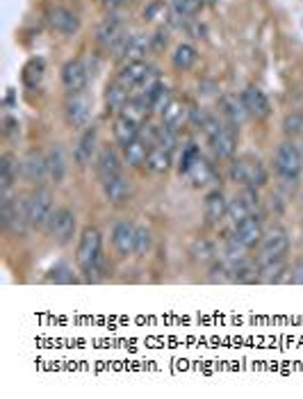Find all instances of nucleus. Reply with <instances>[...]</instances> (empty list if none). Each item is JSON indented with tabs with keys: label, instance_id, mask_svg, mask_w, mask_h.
<instances>
[{
	"label": "nucleus",
	"instance_id": "nucleus-1",
	"mask_svg": "<svg viewBox=\"0 0 303 399\" xmlns=\"http://www.w3.org/2000/svg\"><path fill=\"white\" fill-rule=\"evenodd\" d=\"M76 265L85 281L98 283L105 276V258H103V235L98 228L87 226L78 239Z\"/></svg>",
	"mask_w": 303,
	"mask_h": 399
},
{
	"label": "nucleus",
	"instance_id": "nucleus-2",
	"mask_svg": "<svg viewBox=\"0 0 303 399\" xmlns=\"http://www.w3.org/2000/svg\"><path fill=\"white\" fill-rule=\"evenodd\" d=\"M128 39H130V32L125 28V16L121 10H112L98 23V28H96V44L110 53H114L116 58L123 53Z\"/></svg>",
	"mask_w": 303,
	"mask_h": 399
},
{
	"label": "nucleus",
	"instance_id": "nucleus-3",
	"mask_svg": "<svg viewBox=\"0 0 303 399\" xmlns=\"http://www.w3.org/2000/svg\"><path fill=\"white\" fill-rule=\"evenodd\" d=\"M274 173L287 185H297L303 171V148L294 139H285L278 144L274 153Z\"/></svg>",
	"mask_w": 303,
	"mask_h": 399
},
{
	"label": "nucleus",
	"instance_id": "nucleus-4",
	"mask_svg": "<svg viewBox=\"0 0 303 399\" xmlns=\"http://www.w3.org/2000/svg\"><path fill=\"white\" fill-rule=\"evenodd\" d=\"M0 226L16 237L28 235V230L32 226H30V217H28L26 198H19L12 194H0Z\"/></svg>",
	"mask_w": 303,
	"mask_h": 399
},
{
	"label": "nucleus",
	"instance_id": "nucleus-5",
	"mask_svg": "<svg viewBox=\"0 0 303 399\" xmlns=\"http://www.w3.org/2000/svg\"><path fill=\"white\" fill-rule=\"evenodd\" d=\"M228 176L230 180L239 187H265L269 180V171L267 167L260 162L258 158L251 155H242L230 162L228 167Z\"/></svg>",
	"mask_w": 303,
	"mask_h": 399
},
{
	"label": "nucleus",
	"instance_id": "nucleus-6",
	"mask_svg": "<svg viewBox=\"0 0 303 399\" xmlns=\"http://www.w3.org/2000/svg\"><path fill=\"white\" fill-rule=\"evenodd\" d=\"M26 205H28V217H30V226L32 228H46L48 221L55 214V198L53 192L39 185L37 189H32L30 194L26 196Z\"/></svg>",
	"mask_w": 303,
	"mask_h": 399
},
{
	"label": "nucleus",
	"instance_id": "nucleus-7",
	"mask_svg": "<svg viewBox=\"0 0 303 399\" xmlns=\"http://www.w3.org/2000/svg\"><path fill=\"white\" fill-rule=\"evenodd\" d=\"M76 226H78L76 212L71 210V207L62 205V207H58V210H55V214L51 217V221H48L46 233H48V237H51L55 244L67 246L71 239L76 237Z\"/></svg>",
	"mask_w": 303,
	"mask_h": 399
},
{
	"label": "nucleus",
	"instance_id": "nucleus-8",
	"mask_svg": "<svg viewBox=\"0 0 303 399\" xmlns=\"http://www.w3.org/2000/svg\"><path fill=\"white\" fill-rule=\"evenodd\" d=\"M92 114H94V108H92V99L83 94H69L67 103H64V119L71 128H80L85 130L87 126H92Z\"/></svg>",
	"mask_w": 303,
	"mask_h": 399
},
{
	"label": "nucleus",
	"instance_id": "nucleus-9",
	"mask_svg": "<svg viewBox=\"0 0 303 399\" xmlns=\"http://www.w3.org/2000/svg\"><path fill=\"white\" fill-rule=\"evenodd\" d=\"M258 249H260L258 262L285 258L287 251H290V233H287L283 226L269 228V230H265V235H262V242Z\"/></svg>",
	"mask_w": 303,
	"mask_h": 399
},
{
	"label": "nucleus",
	"instance_id": "nucleus-10",
	"mask_svg": "<svg viewBox=\"0 0 303 399\" xmlns=\"http://www.w3.org/2000/svg\"><path fill=\"white\" fill-rule=\"evenodd\" d=\"M21 178L30 182V185H42L46 178H51L48 173V158L42 151L32 148L21 158Z\"/></svg>",
	"mask_w": 303,
	"mask_h": 399
},
{
	"label": "nucleus",
	"instance_id": "nucleus-11",
	"mask_svg": "<svg viewBox=\"0 0 303 399\" xmlns=\"http://www.w3.org/2000/svg\"><path fill=\"white\" fill-rule=\"evenodd\" d=\"M46 23L51 26L53 32H58L62 37H73L80 32V19L69 7L64 5H51L46 12Z\"/></svg>",
	"mask_w": 303,
	"mask_h": 399
},
{
	"label": "nucleus",
	"instance_id": "nucleus-12",
	"mask_svg": "<svg viewBox=\"0 0 303 399\" xmlns=\"http://www.w3.org/2000/svg\"><path fill=\"white\" fill-rule=\"evenodd\" d=\"M62 87L67 94H83L89 85V69L83 60H69L62 67Z\"/></svg>",
	"mask_w": 303,
	"mask_h": 399
},
{
	"label": "nucleus",
	"instance_id": "nucleus-13",
	"mask_svg": "<svg viewBox=\"0 0 303 399\" xmlns=\"http://www.w3.org/2000/svg\"><path fill=\"white\" fill-rule=\"evenodd\" d=\"M96 151H98V128L94 124L87 126L83 135H80L78 144L73 146V162L80 169H85V167L92 164V160L96 158Z\"/></svg>",
	"mask_w": 303,
	"mask_h": 399
},
{
	"label": "nucleus",
	"instance_id": "nucleus-14",
	"mask_svg": "<svg viewBox=\"0 0 303 399\" xmlns=\"http://www.w3.org/2000/svg\"><path fill=\"white\" fill-rule=\"evenodd\" d=\"M121 167H123V160L119 158L116 151L110 148V146L98 148V153H96V158H94V171H96V178L101 180V185L105 180L114 178V176L123 173Z\"/></svg>",
	"mask_w": 303,
	"mask_h": 399
},
{
	"label": "nucleus",
	"instance_id": "nucleus-15",
	"mask_svg": "<svg viewBox=\"0 0 303 399\" xmlns=\"http://www.w3.org/2000/svg\"><path fill=\"white\" fill-rule=\"evenodd\" d=\"M135 237H137V226L128 219H119L114 226H112V244H114L116 253L121 258L135 253Z\"/></svg>",
	"mask_w": 303,
	"mask_h": 399
},
{
	"label": "nucleus",
	"instance_id": "nucleus-16",
	"mask_svg": "<svg viewBox=\"0 0 303 399\" xmlns=\"http://www.w3.org/2000/svg\"><path fill=\"white\" fill-rule=\"evenodd\" d=\"M235 230V239L239 244H244L246 249H255V246H260L262 242V235H265V228H262V219L258 212H253L251 217H246L239 226L233 228Z\"/></svg>",
	"mask_w": 303,
	"mask_h": 399
},
{
	"label": "nucleus",
	"instance_id": "nucleus-17",
	"mask_svg": "<svg viewBox=\"0 0 303 399\" xmlns=\"http://www.w3.org/2000/svg\"><path fill=\"white\" fill-rule=\"evenodd\" d=\"M239 96H242V103H244L246 112H249V117H253V119H267L271 114L269 96L262 92L260 87L249 85Z\"/></svg>",
	"mask_w": 303,
	"mask_h": 399
},
{
	"label": "nucleus",
	"instance_id": "nucleus-18",
	"mask_svg": "<svg viewBox=\"0 0 303 399\" xmlns=\"http://www.w3.org/2000/svg\"><path fill=\"white\" fill-rule=\"evenodd\" d=\"M207 142H210L214 155H217L219 160H230V158L235 155V151H237L235 126H230V124L223 121V126L217 130V135H214V137H210Z\"/></svg>",
	"mask_w": 303,
	"mask_h": 399
},
{
	"label": "nucleus",
	"instance_id": "nucleus-19",
	"mask_svg": "<svg viewBox=\"0 0 303 399\" xmlns=\"http://www.w3.org/2000/svg\"><path fill=\"white\" fill-rule=\"evenodd\" d=\"M219 114L226 124L230 126H242L246 121V117H249V112H246L244 103H242V96H233V94H223L219 99Z\"/></svg>",
	"mask_w": 303,
	"mask_h": 399
},
{
	"label": "nucleus",
	"instance_id": "nucleus-20",
	"mask_svg": "<svg viewBox=\"0 0 303 399\" xmlns=\"http://www.w3.org/2000/svg\"><path fill=\"white\" fill-rule=\"evenodd\" d=\"M130 194H132V180L123 173H119V176H114V178L103 182V196H105V201L112 205L128 201Z\"/></svg>",
	"mask_w": 303,
	"mask_h": 399
},
{
	"label": "nucleus",
	"instance_id": "nucleus-21",
	"mask_svg": "<svg viewBox=\"0 0 303 399\" xmlns=\"http://www.w3.org/2000/svg\"><path fill=\"white\" fill-rule=\"evenodd\" d=\"M203 212H205V219L207 223L217 226L219 221L226 219V212H228V198L223 194L221 189H212L205 194V201H203Z\"/></svg>",
	"mask_w": 303,
	"mask_h": 399
},
{
	"label": "nucleus",
	"instance_id": "nucleus-22",
	"mask_svg": "<svg viewBox=\"0 0 303 399\" xmlns=\"http://www.w3.org/2000/svg\"><path fill=\"white\" fill-rule=\"evenodd\" d=\"M48 173H51V180L55 185H60V182L67 178L69 173V155H67V148L62 146V144H53L51 148H48Z\"/></svg>",
	"mask_w": 303,
	"mask_h": 399
},
{
	"label": "nucleus",
	"instance_id": "nucleus-23",
	"mask_svg": "<svg viewBox=\"0 0 303 399\" xmlns=\"http://www.w3.org/2000/svg\"><path fill=\"white\" fill-rule=\"evenodd\" d=\"M21 176V160L14 153L0 155V194H12L14 182Z\"/></svg>",
	"mask_w": 303,
	"mask_h": 399
},
{
	"label": "nucleus",
	"instance_id": "nucleus-24",
	"mask_svg": "<svg viewBox=\"0 0 303 399\" xmlns=\"http://www.w3.org/2000/svg\"><path fill=\"white\" fill-rule=\"evenodd\" d=\"M153 69V67H148L146 60H139V62H125L121 64V69H119V74H116V80L121 83L123 87H128L132 94V90L137 87L144 78L148 76V71Z\"/></svg>",
	"mask_w": 303,
	"mask_h": 399
},
{
	"label": "nucleus",
	"instance_id": "nucleus-25",
	"mask_svg": "<svg viewBox=\"0 0 303 399\" xmlns=\"http://www.w3.org/2000/svg\"><path fill=\"white\" fill-rule=\"evenodd\" d=\"M260 267V281L258 283H290V265L285 258L258 262Z\"/></svg>",
	"mask_w": 303,
	"mask_h": 399
},
{
	"label": "nucleus",
	"instance_id": "nucleus-26",
	"mask_svg": "<svg viewBox=\"0 0 303 399\" xmlns=\"http://www.w3.org/2000/svg\"><path fill=\"white\" fill-rule=\"evenodd\" d=\"M150 51H153V46H150V35L139 32V35H130L123 53L119 55V60H121L123 64L125 62H139V60H146V55Z\"/></svg>",
	"mask_w": 303,
	"mask_h": 399
},
{
	"label": "nucleus",
	"instance_id": "nucleus-27",
	"mask_svg": "<svg viewBox=\"0 0 303 399\" xmlns=\"http://www.w3.org/2000/svg\"><path fill=\"white\" fill-rule=\"evenodd\" d=\"M185 176L194 187H205V185H210V182H214V178H217V171H214V167L207 162L203 155H198L196 162L189 167V171Z\"/></svg>",
	"mask_w": 303,
	"mask_h": 399
},
{
	"label": "nucleus",
	"instance_id": "nucleus-28",
	"mask_svg": "<svg viewBox=\"0 0 303 399\" xmlns=\"http://www.w3.org/2000/svg\"><path fill=\"white\" fill-rule=\"evenodd\" d=\"M144 167H146L150 173H166L173 167V151H166L162 146H150Z\"/></svg>",
	"mask_w": 303,
	"mask_h": 399
},
{
	"label": "nucleus",
	"instance_id": "nucleus-29",
	"mask_svg": "<svg viewBox=\"0 0 303 399\" xmlns=\"http://www.w3.org/2000/svg\"><path fill=\"white\" fill-rule=\"evenodd\" d=\"M148 151H150V146L141 139V135H139L135 142L125 144V146H123V162L128 167H132V169H139V167L146 164Z\"/></svg>",
	"mask_w": 303,
	"mask_h": 399
},
{
	"label": "nucleus",
	"instance_id": "nucleus-30",
	"mask_svg": "<svg viewBox=\"0 0 303 399\" xmlns=\"http://www.w3.org/2000/svg\"><path fill=\"white\" fill-rule=\"evenodd\" d=\"M112 133H114V139L121 144V146H125V144L135 142L141 135V126H137L135 121H130V119H125L119 114L114 119V124H112Z\"/></svg>",
	"mask_w": 303,
	"mask_h": 399
},
{
	"label": "nucleus",
	"instance_id": "nucleus-31",
	"mask_svg": "<svg viewBox=\"0 0 303 399\" xmlns=\"http://www.w3.org/2000/svg\"><path fill=\"white\" fill-rule=\"evenodd\" d=\"M198 62V51L191 44L182 42L173 48V55H171V64L175 71H191L194 64Z\"/></svg>",
	"mask_w": 303,
	"mask_h": 399
},
{
	"label": "nucleus",
	"instance_id": "nucleus-32",
	"mask_svg": "<svg viewBox=\"0 0 303 399\" xmlns=\"http://www.w3.org/2000/svg\"><path fill=\"white\" fill-rule=\"evenodd\" d=\"M130 90L128 87H123L119 80H112V83L105 87V105L110 112H121L123 105L128 101H130Z\"/></svg>",
	"mask_w": 303,
	"mask_h": 399
},
{
	"label": "nucleus",
	"instance_id": "nucleus-33",
	"mask_svg": "<svg viewBox=\"0 0 303 399\" xmlns=\"http://www.w3.org/2000/svg\"><path fill=\"white\" fill-rule=\"evenodd\" d=\"M159 119H162V124H164L166 128H171V130L178 133L180 128L189 121V110H187L185 105H182L180 101H175V99H173V101H171V105L162 112V117H159Z\"/></svg>",
	"mask_w": 303,
	"mask_h": 399
},
{
	"label": "nucleus",
	"instance_id": "nucleus-34",
	"mask_svg": "<svg viewBox=\"0 0 303 399\" xmlns=\"http://www.w3.org/2000/svg\"><path fill=\"white\" fill-rule=\"evenodd\" d=\"M171 19V5L166 0H150V3L144 7V21L155 23V26H164Z\"/></svg>",
	"mask_w": 303,
	"mask_h": 399
},
{
	"label": "nucleus",
	"instance_id": "nucleus-35",
	"mask_svg": "<svg viewBox=\"0 0 303 399\" xmlns=\"http://www.w3.org/2000/svg\"><path fill=\"white\" fill-rule=\"evenodd\" d=\"M253 214V210H251V205L244 201L242 196H235V198H230L228 201V212H226V219L230 221V226H239L246 217H251Z\"/></svg>",
	"mask_w": 303,
	"mask_h": 399
},
{
	"label": "nucleus",
	"instance_id": "nucleus-36",
	"mask_svg": "<svg viewBox=\"0 0 303 399\" xmlns=\"http://www.w3.org/2000/svg\"><path fill=\"white\" fill-rule=\"evenodd\" d=\"M148 112H150V108L146 105V103L139 101V99H132V96H130V101L125 103L123 110L119 112V114L130 119V121H135L137 126H144V121L148 119Z\"/></svg>",
	"mask_w": 303,
	"mask_h": 399
},
{
	"label": "nucleus",
	"instance_id": "nucleus-37",
	"mask_svg": "<svg viewBox=\"0 0 303 399\" xmlns=\"http://www.w3.org/2000/svg\"><path fill=\"white\" fill-rule=\"evenodd\" d=\"M260 281V267L258 262H251L249 258H246L244 262H239L237 267H233V283H255Z\"/></svg>",
	"mask_w": 303,
	"mask_h": 399
},
{
	"label": "nucleus",
	"instance_id": "nucleus-38",
	"mask_svg": "<svg viewBox=\"0 0 303 399\" xmlns=\"http://www.w3.org/2000/svg\"><path fill=\"white\" fill-rule=\"evenodd\" d=\"M189 253L196 262H212L214 255H217V251H214V242L207 237H196L189 246Z\"/></svg>",
	"mask_w": 303,
	"mask_h": 399
},
{
	"label": "nucleus",
	"instance_id": "nucleus-39",
	"mask_svg": "<svg viewBox=\"0 0 303 399\" xmlns=\"http://www.w3.org/2000/svg\"><path fill=\"white\" fill-rule=\"evenodd\" d=\"M171 101H173L171 90H169V87H166L164 83H159V85H157V90L153 92V96H150L148 108H150V112H153V114L162 117V112L171 105Z\"/></svg>",
	"mask_w": 303,
	"mask_h": 399
},
{
	"label": "nucleus",
	"instance_id": "nucleus-40",
	"mask_svg": "<svg viewBox=\"0 0 303 399\" xmlns=\"http://www.w3.org/2000/svg\"><path fill=\"white\" fill-rule=\"evenodd\" d=\"M246 251H249V249H246L244 244H239L235 239V235H233V237L226 239V244H223V260H226L230 267H237L239 262L246 260Z\"/></svg>",
	"mask_w": 303,
	"mask_h": 399
},
{
	"label": "nucleus",
	"instance_id": "nucleus-41",
	"mask_svg": "<svg viewBox=\"0 0 303 399\" xmlns=\"http://www.w3.org/2000/svg\"><path fill=\"white\" fill-rule=\"evenodd\" d=\"M44 74H46L44 60H30V62L26 64V69H23V83L35 90V87L42 85Z\"/></svg>",
	"mask_w": 303,
	"mask_h": 399
},
{
	"label": "nucleus",
	"instance_id": "nucleus-42",
	"mask_svg": "<svg viewBox=\"0 0 303 399\" xmlns=\"http://www.w3.org/2000/svg\"><path fill=\"white\" fill-rule=\"evenodd\" d=\"M281 130L287 139H297L303 135V114L301 112H287L281 121Z\"/></svg>",
	"mask_w": 303,
	"mask_h": 399
},
{
	"label": "nucleus",
	"instance_id": "nucleus-43",
	"mask_svg": "<svg viewBox=\"0 0 303 399\" xmlns=\"http://www.w3.org/2000/svg\"><path fill=\"white\" fill-rule=\"evenodd\" d=\"M210 283H233V267L226 260H212L210 271H207Z\"/></svg>",
	"mask_w": 303,
	"mask_h": 399
},
{
	"label": "nucleus",
	"instance_id": "nucleus-44",
	"mask_svg": "<svg viewBox=\"0 0 303 399\" xmlns=\"http://www.w3.org/2000/svg\"><path fill=\"white\" fill-rule=\"evenodd\" d=\"M48 281L51 283H78V276L73 274V267H69L67 262H60L48 271Z\"/></svg>",
	"mask_w": 303,
	"mask_h": 399
},
{
	"label": "nucleus",
	"instance_id": "nucleus-45",
	"mask_svg": "<svg viewBox=\"0 0 303 399\" xmlns=\"http://www.w3.org/2000/svg\"><path fill=\"white\" fill-rule=\"evenodd\" d=\"M153 246V233L146 226H137V237H135V253L146 255Z\"/></svg>",
	"mask_w": 303,
	"mask_h": 399
},
{
	"label": "nucleus",
	"instance_id": "nucleus-46",
	"mask_svg": "<svg viewBox=\"0 0 303 399\" xmlns=\"http://www.w3.org/2000/svg\"><path fill=\"white\" fill-rule=\"evenodd\" d=\"M198 155H201V148H198L194 142L185 144V146H182V155H180V167H178L180 173H187L189 167L196 162Z\"/></svg>",
	"mask_w": 303,
	"mask_h": 399
},
{
	"label": "nucleus",
	"instance_id": "nucleus-47",
	"mask_svg": "<svg viewBox=\"0 0 303 399\" xmlns=\"http://www.w3.org/2000/svg\"><path fill=\"white\" fill-rule=\"evenodd\" d=\"M239 196H242L244 201L251 205V210H253V212H258V207H260V194H258V187H242V192H239Z\"/></svg>",
	"mask_w": 303,
	"mask_h": 399
},
{
	"label": "nucleus",
	"instance_id": "nucleus-48",
	"mask_svg": "<svg viewBox=\"0 0 303 399\" xmlns=\"http://www.w3.org/2000/svg\"><path fill=\"white\" fill-rule=\"evenodd\" d=\"M19 133H21V124H19V119H14V117H5L3 119V135L5 137H19Z\"/></svg>",
	"mask_w": 303,
	"mask_h": 399
},
{
	"label": "nucleus",
	"instance_id": "nucleus-49",
	"mask_svg": "<svg viewBox=\"0 0 303 399\" xmlns=\"http://www.w3.org/2000/svg\"><path fill=\"white\" fill-rule=\"evenodd\" d=\"M290 283L303 285V255H299V258L292 262V267H290Z\"/></svg>",
	"mask_w": 303,
	"mask_h": 399
},
{
	"label": "nucleus",
	"instance_id": "nucleus-50",
	"mask_svg": "<svg viewBox=\"0 0 303 399\" xmlns=\"http://www.w3.org/2000/svg\"><path fill=\"white\" fill-rule=\"evenodd\" d=\"M207 117H210V114H207L203 108H191V110H189V121H187V124L196 126V128H203L205 121H207Z\"/></svg>",
	"mask_w": 303,
	"mask_h": 399
},
{
	"label": "nucleus",
	"instance_id": "nucleus-51",
	"mask_svg": "<svg viewBox=\"0 0 303 399\" xmlns=\"http://www.w3.org/2000/svg\"><path fill=\"white\" fill-rule=\"evenodd\" d=\"M103 3V7H105L107 12H112V10H123V7L130 3V0H101Z\"/></svg>",
	"mask_w": 303,
	"mask_h": 399
},
{
	"label": "nucleus",
	"instance_id": "nucleus-52",
	"mask_svg": "<svg viewBox=\"0 0 303 399\" xmlns=\"http://www.w3.org/2000/svg\"><path fill=\"white\" fill-rule=\"evenodd\" d=\"M203 5H205V7H217L219 0H203Z\"/></svg>",
	"mask_w": 303,
	"mask_h": 399
},
{
	"label": "nucleus",
	"instance_id": "nucleus-53",
	"mask_svg": "<svg viewBox=\"0 0 303 399\" xmlns=\"http://www.w3.org/2000/svg\"><path fill=\"white\" fill-rule=\"evenodd\" d=\"M301 233H303V226H301Z\"/></svg>",
	"mask_w": 303,
	"mask_h": 399
},
{
	"label": "nucleus",
	"instance_id": "nucleus-54",
	"mask_svg": "<svg viewBox=\"0 0 303 399\" xmlns=\"http://www.w3.org/2000/svg\"><path fill=\"white\" fill-rule=\"evenodd\" d=\"M301 148H303V144H301Z\"/></svg>",
	"mask_w": 303,
	"mask_h": 399
}]
</instances>
